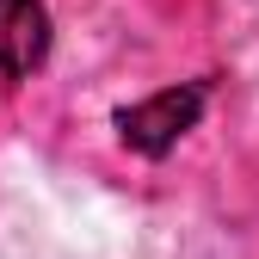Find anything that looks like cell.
Segmentation results:
<instances>
[{"mask_svg": "<svg viewBox=\"0 0 259 259\" xmlns=\"http://www.w3.org/2000/svg\"><path fill=\"white\" fill-rule=\"evenodd\" d=\"M50 56V13L44 0H0V74H31Z\"/></svg>", "mask_w": 259, "mask_h": 259, "instance_id": "cell-2", "label": "cell"}, {"mask_svg": "<svg viewBox=\"0 0 259 259\" xmlns=\"http://www.w3.org/2000/svg\"><path fill=\"white\" fill-rule=\"evenodd\" d=\"M198 111H204V87H167V93H154V99L130 105L117 117V130H123V142L136 154H167L185 130L198 123Z\"/></svg>", "mask_w": 259, "mask_h": 259, "instance_id": "cell-1", "label": "cell"}]
</instances>
